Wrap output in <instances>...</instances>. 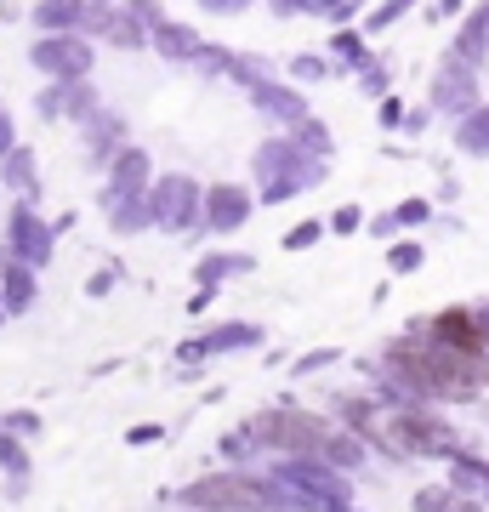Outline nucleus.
Segmentation results:
<instances>
[{
    "label": "nucleus",
    "mask_w": 489,
    "mask_h": 512,
    "mask_svg": "<svg viewBox=\"0 0 489 512\" xmlns=\"http://www.w3.org/2000/svg\"><path fill=\"white\" fill-rule=\"evenodd\" d=\"M194 501H200V507H256L262 490L239 484V478H211V484H194Z\"/></svg>",
    "instance_id": "1"
}]
</instances>
